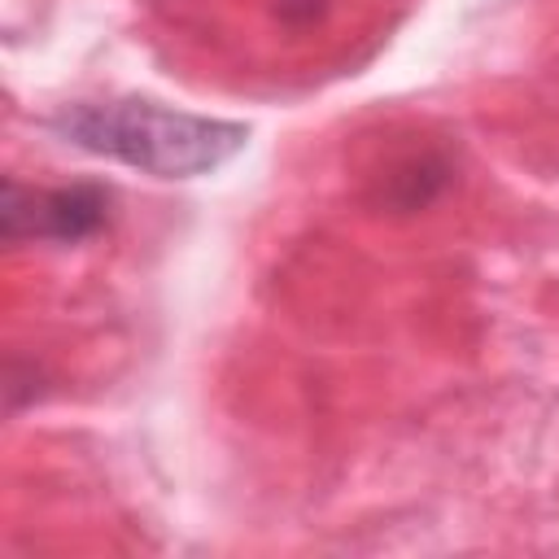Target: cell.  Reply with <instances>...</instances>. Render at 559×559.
<instances>
[{
    "mask_svg": "<svg viewBox=\"0 0 559 559\" xmlns=\"http://www.w3.org/2000/svg\"><path fill=\"white\" fill-rule=\"evenodd\" d=\"M109 218V192L96 183H70V188H22L17 179L4 183V205H0V223H4V240H87L105 227Z\"/></svg>",
    "mask_w": 559,
    "mask_h": 559,
    "instance_id": "cell-2",
    "label": "cell"
},
{
    "mask_svg": "<svg viewBox=\"0 0 559 559\" xmlns=\"http://www.w3.org/2000/svg\"><path fill=\"white\" fill-rule=\"evenodd\" d=\"M66 144L114 157L157 179H197L227 166L245 144L249 127L227 118H205L188 109H170L157 100H96V105H66L48 122Z\"/></svg>",
    "mask_w": 559,
    "mask_h": 559,
    "instance_id": "cell-1",
    "label": "cell"
}]
</instances>
